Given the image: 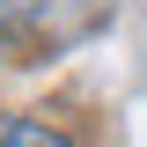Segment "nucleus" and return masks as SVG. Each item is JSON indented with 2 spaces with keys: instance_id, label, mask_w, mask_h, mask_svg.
Returning <instances> with one entry per match:
<instances>
[{
  "instance_id": "2",
  "label": "nucleus",
  "mask_w": 147,
  "mask_h": 147,
  "mask_svg": "<svg viewBox=\"0 0 147 147\" xmlns=\"http://www.w3.org/2000/svg\"><path fill=\"white\" fill-rule=\"evenodd\" d=\"M0 147H74V140L37 125V118H0Z\"/></svg>"
},
{
  "instance_id": "1",
  "label": "nucleus",
  "mask_w": 147,
  "mask_h": 147,
  "mask_svg": "<svg viewBox=\"0 0 147 147\" xmlns=\"http://www.w3.org/2000/svg\"><path fill=\"white\" fill-rule=\"evenodd\" d=\"M110 15H118V0H0V44L22 59L74 52L96 30H110Z\"/></svg>"
}]
</instances>
